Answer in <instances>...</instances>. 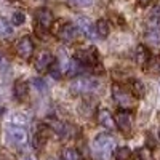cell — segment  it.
<instances>
[{
    "instance_id": "1",
    "label": "cell",
    "mask_w": 160,
    "mask_h": 160,
    "mask_svg": "<svg viewBox=\"0 0 160 160\" xmlns=\"http://www.w3.org/2000/svg\"><path fill=\"white\" fill-rule=\"evenodd\" d=\"M112 98L122 111H133L136 108V98L131 95L130 90H127L120 83L112 85Z\"/></svg>"
},
{
    "instance_id": "2",
    "label": "cell",
    "mask_w": 160,
    "mask_h": 160,
    "mask_svg": "<svg viewBox=\"0 0 160 160\" xmlns=\"http://www.w3.org/2000/svg\"><path fill=\"white\" fill-rule=\"evenodd\" d=\"M74 59L80 62L83 68L95 69L99 64V53L95 47H87V48H80L74 53Z\"/></svg>"
},
{
    "instance_id": "3",
    "label": "cell",
    "mask_w": 160,
    "mask_h": 160,
    "mask_svg": "<svg viewBox=\"0 0 160 160\" xmlns=\"http://www.w3.org/2000/svg\"><path fill=\"white\" fill-rule=\"evenodd\" d=\"M99 88H101L99 80L91 77H78L71 85V91L75 93V95H90V93L98 91Z\"/></svg>"
},
{
    "instance_id": "4",
    "label": "cell",
    "mask_w": 160,
    "mask_h": 160,
    "mask_svg": "<svg viewBox=\"0 0 160 160\" xmlns=\"http://www.w3.org/2000/svg\"><path fill=\"white\" fill-rule=\"evenodd\" d=\"M7 138L15 148H24L29 141L28 131L21 127H18V125H10L7 128Z\"/></svg>"
},
{
    "instance_id": "5",
    "label": "cell",
    "mask_w": 160,
    "mask_h": 160,
    "mask_svg": "<svg viewBox=\"0 0 160 160\" xmlns=\"http://www.w3.org/2000/svg\"><path fill=\"white\" fill-rule=\"evenodd\" d=\"M34 16H35V21H37L38 29H42V31H50L51 26H53V22H55V16H53L51 10H48V8H45V7L37 8L35 13H34Z\"/></svg>"
},
{
    "instance_id": "6",
    "label": "cell",
    "mask_w": 160,
    "mask_h": 160,
    "mask_svg": "<svg viewBox=\"0 0 160 160\" xmlns=\"http://www.w3.org/2000/svg\"><path fill=\"white\" fill-rule=\"evenodd\" d=\"M15 50H16V55H18L19 58H22V59L28 61V59H31L32 55H34L35 45H34L32 38H31L29 35H24V37H21L18 42H16Z\"/></svg>"
},
{
    "instance_id": "7",
    "label": "cell",
    "mask_w": 160,
    "mask_h": 160,
    "mask_svg": "<svg viewBox=\"0 0 160 160\" xmlns=\"http://www.w3.org/2000/svg\"><path fill=\"white\" fill-rule=\"evenodd\" d=\"M115 127L123 133V135H131V130H133V117H131V112L130 111H122L120 109L115 115Z\"/></svg>"
},
{
    "instance_id": "8",
    "label": "cell",
    "mask_w": 160,
    "mask_h": 160,
    "mask_svg": "<svg viewBox=\"0 0 160 160\" xmlns=\"http://www.w3.org/2000/svg\"><path fill=\"white\" fill-rule=\"evenodd\" d=\"M93 146H95V149L99 154H109L111 151L115 149V141L112 136L106 135V133H99L93 139Z\"/></svg>"
},
{
    "instance_id": "9",
    "label": "cell",
    "mask_w": 160,
    "mask_h": 160,
    "mask_svg": "<svg viewBox=\"0 0 160 160\" xmlns=\"http://www.w3.org/2000/svg\"><path fill=\"white\" fill-rule=\"evenodd\" d=\"M56 35H58L59 40H62V42L72 43V42H75V40L78 38V28L74 26L72 22H66V24L59 26Z\"/></svg>"
},
{
    "instance_id": "10",
    "label": "cell",
    "mask_w": 160,
    "mask_h": 160,
    "mask_svg": "<svg viewBox=\"0 0 160 160\" xmlns=\"http://www.w3.org/2000/svg\"><path fill=\"white\" fill-rule=\"evenodd\" d=\"M56 61V58L51 55L50 51H42V53H38L37 55V58H35V61H34V68H35V71L37 72H40V74H43V72H48L50 71V68L53 66V62Z\"/></svg>"
},
{
    "instance_id": "11",
    "label": "cell",
    "mask_w": 160,
    "mask_h": 160,
    "mask_svg": "<svg viewBox=\"0 0 160 160\" xmlns=\"http://www.w3.org/2000/svg\"><path fill=\"white\" fill-rule=\"evenodd\" d=\"M96 120H98V123L104 128H108V130H115V118L114 115L108 111V109H99L98 114H96Z\"/></svg>"
},
{
    "instance_id": "12",
    "label": "cell",
    "mask_w": 160,
    "mask_h": 160,
    "mask_svg": "<svg viewBox=\"0 0 160 160\" xmlns=\"http://www.w3.org/2000/svg\"><path fill=\"white\" fill-rule=\"evenodd\" d=\"M47 142H48V131H47V128L40 127L32 136V148L35 151H42L47 146Z\"/></svg>"
},
{
    "instance_id": "13",
    "label": "cell",
    "mask_w": 160,
    "mask_h": 160,
    "mask_svg": "<svg viewBox=\"0 0 160 160\" xmlns=\"http://www.w3.org/2000/svg\"><path fill=\"white\" fill-rule=\"evenodd\" d=\"M133 58H135V61H136L139 66L146 68V64L149 62V59H151L152 56H151L149 48L146 47V45H138V47L135 48V53H133Z\"/></svg>"
},
{
    "instance_id": "14",
    "label": "cell",
    "mask_w": 160,
    "mask_h": 160,
    "mask_svg": "<svg viewBox=\"0 0 160 160\" xmlns=\"http://www.w3.org/2000/svg\"><path fill=\"white\" fill-rule=\"evenodd\" d=\"M13 96L18 101H22L29 96V83L26 80H16L15 85H13Z\"/></svg>"
},
{
    "instance_id": "15",
    "label": "cell",
    "mask_w": 160,
    "mask_h": 160,
    "mask_svg": "<svg viewBox=\"0 0 160 160\" xmlns=\"http://www.w3.org/2000/svg\"><path fill=\"white\" fill-rule=\"evenodd\" d=\"M77 26H78V29L82 31L88 38H96V37H98L95 26L90 22V19H87V18H78V19H77Z\"/></svg>"
},
{
    "instance_id": "16",
    "label": "cell",
    "mask_w": 160,
    "mask_h": 160,
    "mask_svg": "<svg viewBox=\"0 0 160 160\" xmlns=\"http://www.w3.org/2000/svg\"><path fill=\"white\" fill-rule=\"evenodd\" d=\"M146 40H148V43L158 47L160 45V26H146Z\"/></svg>"
},
{
    "instance_id": "17",
    "label": "cell",
    "mask_w": 160,
    "mask_h": 160,
    "mask_svg": "<svg viewBox=\"0 0 160 160\" xmlns=\"http://www.w3.org/2000/svg\"><path fill=\"white\" fill-rule=\"evenodd\" d=\"M128 87H130V91L135 98H144L146 95V85L141 82L139 78H130L128 80Z\"/></svg>"
},
{
    "instance_id": "18",
    "label": "cell",
    "mask_w": 160,
    "mask_h": 160,
    "mask_svg": "<svg viewBox=\"0 0 160 160\" xmlns=\"http://www.w3.org/2000/svg\"><path fill=\"white\" fill-rule=\"evenodd\" d=\"M95 29H96V35L99 38H106L111 32V26L106 19H98V22L95 24Z\"/></svg>"
},
{
    "instance_id": "19",
    "label": "cell",
    "mask_w": 160,
    "mask_h": 160,
    "mask_svg": "<svg viewBox=\"0 0 160 160\" xmlns=\"http://www.w3.org/2000/svg\"><path fill=\"white\" fill-rule=\"evenodd\" d=\"M133 157V152L130 148L127 146H120V148H115L114 149V158L115 160H131Z\"/></svg>"
},
{
    "instance_id": "20",
    "label": "cell",
    "mask_w": 160,
    "mask_h": 160,
    "mask_svg": "<svg viewBox=\"0 0 160 160\" xmlns=\"http://www.w3.org/2000/svg\"><path fill=\"white\" fill-rule=\"evenodd\" d=\"M50 127L55 130V133H58V135L62 136V138H68V135L71 133L68 123H64V122H50Z\"/></svg>"
},
{
    "instance_id": "21",
    "label": "cell",
    "mask_w": 160,
    "mask_h": 160,
    "mask_svg": "<svg viewBox=\"0 0 160 160\" xmlns=\"http://www.w3.org/2000/svg\"><path fill=\"white\" fill-rule=\"evenodd\" d=\"M61 160H82V155L75 148H64L61 152Z\"/></svg>"
},
{
    "instance_id": "22",
    "label": "cell",
    "mask_w": 160,
    "mask_h": 160,
    "mask_svg": "<svg viewBox=\"0 0 160 160\" xmlns=\"http://www.w3.org/2000/svg\"><path fill=\"white\" fill-rule=\"evenodd\" d=\"M144 69L148 72H151V74H154V75H160V56L151 58Z\"/></svg>"
},
{
    "instance_id": "23",
    "label": "cell",
    "mask_w": 160,
    "mask_h": 160,
    "mask_svg": "<svg viewBox=\"0 0 160 160\" xmlns=\"http://www.w3.org/2000/svg\"><path fill=\"white\" fill-rule=\"evenodd\" d=\"M11 34H13L11 24L5 21L3 18H0V37H10Z\"/></svg>"
},
{
    "instance_id": "24",
    "label": "cell",
    "mask_w": 160,
    "mask_h": 160,
    "mask_svg": "<svg viewBox=\"0 0 160 160\" xmlns=\"http://www.w3.org/2000/svg\"><path fill=\"white\" fill-rule=\"evenodd\" d=\"M138 158H139V160H155L152 151L148 149V148H141V149L138 151Z\"/></svg>"
},
{
    "instance_id": "25",
    "label": "cell",
    "mask_w": 160,
    "mask_h": 160,
    "mask_svg": "<svg viewBox=\"0 0 160 160\" xmlns=\"http://www.w3.org/2000/svg\"><path fill=\"white\" fill-rule=\"evenodd\" d=\"M24 21H26V15L22 11H15L13 13V16H11L13 26H21V24H24Z\"/></svg>"
},
{
    "instance_id": "26",
    "label": "cell",
    "mask_w": 160,
    "mask_h": 160,
    "mask_svg": "<svg viewBox=\"0 0 160 160\" xmlns=\"http://www.w3.org/2000/svg\"><path fill=\"white\" fill-rule=\"evenodd\" d=\"M68 2L74 7H90L93 3V0H68Z\"/></svg>"
},
{
    "instance_id": "27",
    "label": "cell",
    "mask_w": 160,
    "mask_h": 160,
    "mask_svg": "<svg viewBox=\"0 0 160 160\" xmlns=\"http://www.w3.org/2000/svg\"><path fill=\"white\" fill-rule=\"evenodd\" d=\"M32 85H34L37 90H45V88H47L45 80H43V78H38V77H35V78L32 80Z\"/></svg>"
},
{
    "instance_id": "28",
    "label": "cell",
    "mask_w": 160,
    "mask_h": 160,
    "mask_svg": "<svg viewBox=\"0 0 160 160\" xmlns=\"http://www.w3.org/2000/svg\"><path fill=\"white\" fill-rule=\"evenodd\" d=\"M28 122V118H26L24 115H19V114H16V115H13V123L15 125H22V123H26Z\"/></svg>"
},
{
    "instance_id": "29",
    "label": "cell",
    "mask_w": 160,
    "mask_h": 160,
    "mask_svg": "<svg viewBox=\"0 0 160 160\" xmlns=\"http://www.w3.org/2000/svg\"><path fill=\"white\" fill-rule=\"evenodd\" d=\"M5 68H8V59L3 53L0 51V69H5Z\"/></svg>"
},
{
    "instance_id": "30",
    "label": "cell",
    "mask_w": 160,
    "mask_h": 160,
    "mask_svg": "<svg viewBox=\"0 0 160 160\" xmlns=\"http://www.w3.org/2000/svg\"><path fill=\"white\" fill-rule=\"evenodd\" d=\"M0 160H13V157L7 152H0Z\"/></svg>"
},
{
    "instance_id": "31",
    "label": "cell",
    "mask_w": 160,
    "mask_h": 160,
    "mask_svg": "<svg viewBox=\"0 0 160 160\" xmlns=\"http://www.w3.org/2000/svg\"><path fill=\"white\" fill-rule=\"evenodd\" d=\"M136 2H138L139 7H148V5L152 2V0H136Z\"/></svg>"
},
{
    "instance_id": "32",
    "label": "cell",
    "mask_w": 160,
    "mask_h": 160,
    "mask_svg": "<svg viewBox=\"0 0 160 160\" xmlns=\"http://www.w3.org/2000/svg\"><path fill=\"white\" fill-rule=\"evenodd\" d=\"M24 160H32V158H31V157H26V158H24Z\"/></svg>"
},
{
    "instance_id": "33",
    "label": "cell",
    "mask_w": 160,
    "mask_h": 160,
    "mask_svg": "<svg viewBox=\"0 0 160 160\" xmlns=\"http://www.w3.org/2000/svg\"><path fill=\"white\" fill-rule=\"evenodd\" d=\"M158 135H160V131H158Z\"/></svg>"
}]
</instances>
